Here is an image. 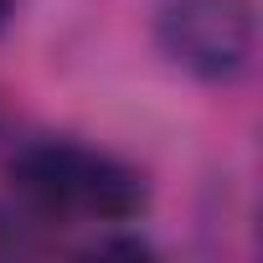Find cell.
I'll list each match as a JSON object with an SVG mask.
<instances>
[{"mask_svg":"<svg viewBox=\"0 0 263 263\" xmlns=\"http://www.w3.org/2000/svg\"><path fill=\"white\" fill-rule=\"evenodd\" d=\"M11 186L31 196L42 212H88L98 222H129L145 212V181L83 145H31L11 160Z\"/></svg>","mask_w":263,"mask_h":263,"instance_id":"obj_1","label":"cell"},{"mask_svg":"<svg viewBox=\"0 0 263 263\" xmlns=\"http://www.w3.org/2000/svg\"><path fill=\"white\" fill-rule=\"evenodd\" d=\"M253 0H160L155 6L160 52L201 83H232L253 57Z\"/></svg>","mask_w":263,"mask_h":263,"instance_id":"obj_2","label":"cell"},{"mask_svg":"<svg viewBox=\"0 0 263 263\" xmlns=\"http://www.w3.org/2000/svg\"><path fill=\"white\" fill-rule=\"evenodd\" d=\"M11 11H16V0H0V26L11 21Z\"/></svg>","mask_w":263,"mask_h":263,"instance_id":"obj_3","label":"cell"}]
</instances>
